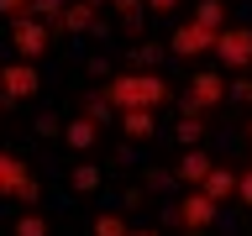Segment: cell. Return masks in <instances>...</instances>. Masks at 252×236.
Segmentation results:
<instances>
[{
  "label": "cell",
  "instance_id": "obj_20",
  "mask_svg": "<svg viewBox=\"0 0 252 236\" xmlns=\"http://www.w3.org/2000/svg\"><path fill=\"white\" fill-rule=\"evenodd\" d=\"M94 236H131L121 210H105V215H94Z\"/></svg>",
  "mask_w": 252,
  "mask_h": 236
},
{
  "label": "cell",
  "instance_id": "obj_22",
  "mask_svg": "<svg viewBox=\"0 0 252 236\" xmlns=\"http://www.w3.org/2000/svg\"><path fill=\"white\" fill-rule=\"evenodd\" d=\"M32 16V0H0V21H21Z\"/></svg>",
  "mask_w": 252,
  "mask_h": 236
},
{
  "label": "cell",
  "instance_id": "obj_7",
  "mask_svg": "<svg viewBox=\"0 0 252 236\" xmlns=\"http://www.w3.org/2000/svg\"><path fill=\"white\" fill-rule=\"evenodd\" d=\"M216 37L220 31H205L200 21H179L168 37V53L173 58H205V53H216Z\"/></svg>",
  "mask_w": 252,
  "mask_h": 236
},
{
  "label": "cell",
  "instance_id": "obj_12",
  "mask_svg": "<svg viewBox=\"0 0 252 236\" xmlns=\"http://www.w3.org/2000/svg\"><path fill=\"white\" fill-rule=\"evenodd\" d=\"M63 142H68L74 152H90L94 142H100V121H90V116H79V121H63Z\"/></svg>",
  "mask_w": 252,
  "mask_h": 236
},
{
  "label": "cell",
  "instance_id": "obj_2",
  "mask_svg": "<svg viewBox=\"0 0 252 236\" xmlns=\"http://www.w3.org/2000/svg\"><path fill=\"white\" fill-rule=\"evenodd\" d=\"M5 42H11L16 58L42 63L47 47H53V27H47V21H37V16H21V21H5Z\"/></svg>",
  "mask_w": 252,
  "mask_h": 236
},
{
  "label": "cell",
  "instance_id": "obj_29",
  "mask_svg": "<svg viewBox=\"0 0 252 236\" xmlns=\"http://www.w3.org/2000/svg\"><path fill=\"white\" fill-rule=\"evenodd\" d=\"M90 74L94 79H116V74H110V58H90Z\"/></svg>",
  "mask_w": 252,
  "mask_h": 236
},
{
  "label": "cell",
  "instance_id": "obj_13",
  "mask_svg": "<svg viewBox=\"0 0 252 236\" xmlns=\"http://www.w3.org/2000/svg\"><path fill=\"white\" fill-rule=\"evenodd\" d=\"M194 21H200L205 31H226V27H231V5H226V0H200Z\"/></svg>",
  "mask_w": 252,
  "mask_h": 236
},
{
  "label": "cell",
  "instance_id": "obj_33",
  "mask_svg": "<svg viewBox=\"0 0 252 236\" xmlns=\"http://www.w3.org/2000/svg\"><path fill=\"white\" fill-rule=\"evenodd\" d=\"M247 142H252V116H247Z\"/></svg>",
  "mask_w": 252,
  "mask_h": 236
},
{
  "label": "cell",
  "instance_id": "obj_1",
  "mask_svg": "<svg viewBox=\"0 0 252 236\" xmlns=\"http://www.w3.org/2000/svg\"><path fill=\"white\" fill-rule=\"evenodd\" d=\"M100 89H105V100L116 105V116H121V110H158V105H168V79L158 74V68H126V74L105 79Z\"/></svg>",
  "mask_w": 252,
  "mask_h": 236
},
{
  "label": "cell",
  "instance_id": "obj_25",
  "mask_svg": "<svg viewBox=\"0 0 252 236\" xmlns=\"http://www.w3.org/2000/svg\"><path fill=\"white\" fill-rule=\"evenodd\" d=\"M236 200L252 210V168H247V173H236Z\"/></svg>",
  "mask_w": 252,
  "mask_h": 236
},
{
  "label": "cell",
  "instance_id": "obj_14",
  "mask_svg": "<svg viewBox=\"0 0 252 236\" xmlns=\"http://www.w3.org/2000/svg\"><path fill=\"white\" fill-rule=\"evenodd\" d=\"M100 184H105V173L94 168V163H74V168H68V189H74V194H94Z\"/></svg>",
  "mask_w": 252,
  "mask_h": 236
},
{
  "label": "cell",
  "instance_id": "obj_32",
  "mask_svg": "<svg viewBox=\"0 0 252 236\" xmlns=\"http://www.w3.org/2000/svg\"><path fill=\"white\" fill-rule=\"evenodd\" d=\"M90 5H94V11H100V5H110V0H90Z\"/></svg>",
  "mask_w": 252,
  "mask_h": 236
},
{
  "label": "cell",
  "instance_id": "obj_15",
  "mask_svg": "<svg viewBox=\"0 0 252 236\" xmlns=\"http://www.w3.org/2000/svg\"><path fill=\"white\" fill-rule=\"evenodd\" d=\"M200 189H205V194H210L216 205H226V200L236 194V173H231V168H210V178H205Z\"/></svg>",
  "mask_w": 252,
  "mask_h": 236
},
{
  "label": "cell",
  "instance_id": "obj_3",
  "mask_svg": "<svg viewBox=\"0 0 252 236\" xmlns=\"http://www.w3.org/2000/svg\"><path fill=\"white\" fill-rule=\"evenodd\" d=\"M216 215H220V205L205 194V189H189L184 200H173V226L184 236H205L210 226H216Z\"/></svg>",
  "mask_w": 252,
  "mask_h": 236
},
{
  "label": "cell",
  "instance_id": "obj_34",
  "mask_svg": "<svg viewBox=\"0 0 252 236\" xmlns=\"http://www.w3.org/2000/svg\"><path fill=\"white\" fill-rule=\"evenodd\" d=\"M5 105H11V100H5V94H0V110H5Z\"/></svg>",
  "mask_w": 252,
  "mask_h": 236
},
{
  "label": "cell",
  "instance_id": "obj_18",
  "mask_svg": "<svg viewBox=\"0 0 252 236\" xmlns=\"http://www.w3.org/2000/svg\"><path fill=\"white\" fill-rule=\"evenodd\" d=\"M16 236H53V220L42 210H21L16 215Z\"/></svg>",
  "mask_w": 252,
  "mask_h": 236
},
{
  "label": "cell",
  "instance_id": "obj_27",
  "mask_svg": "<svg viewBox=\"0 0 252 236\" xmlns=\"http://www.w3.org/2000/svg\"><path fill=\"white\" fill-rule=\"evenodd\" d=\"M231 100H242V105H252V79H236V84H231Z\"/></svg>",
  "mask_w": 252,
  "mask_h": 236
},
{
  "label": "cell",
  "instance_id": "obj_21",
  "mask_svg": "<svg viewBox=\"0 0 252 236\" xmlns=\"http://www.w3.org/2000/svg\"><path fill=\"white\" fill-rule=\"evenodd\" d=\"M63 11H68V0H32V16H37V21H47V27H58Z\"/></svg>",
  "mask_w": 252,
  "mask_h": 236
},
{
  "label": "cell",
  "instance_id": "obj_28",
  "mask_svg": "<svg viewBox=\"0 0 252 236\" xmlns=\"http://www.w3.org/2000/svg\"><path fill=\"white\" fill-rule=\"evenodd\" d=\"M147 11H153V16H173V11H179V0H147Z\"/></svg>",
  "mask_w": 252,
  "mask_h": 236
},
{
  "label": "cell",
  "instance_id": "obj_6",
  "mask_svg": "<svg viewBox=\"0 0 252 236\" xmlns=\"http://www.w3.org/2000/svg\"><path fill=\"white\" fill-rule=\"evenodd\" d=\"M42 89V68L27 58H16V63H0V94L11 100V105H21V100H32V94Z\"/></svg>",
  "mask_w": 252,
  "mask_h": 236
},
{
  "label": "cell",
  "instance_id": "obj_23",
  "mask_svg": "<svg viewBox=\"0 0 252 236\" xmlns=\"http://www.w3.org/2000/svg\"><path fill=\"white\" fill-rule=\"evenodd\" d=\"M131 58H137V63H142V68H153V63H158V58H163V47H158V42H142V47H137V53H131Z\"/></svg>",
  "mask_w": 252,
  "mask_h": 236
},
{
  "label": "cell",
  "instance_id": "obj_31",
  "mask_svg": "<svg viewBox=\"0 0 252 236\" xmlns=\"http://www.w3.org/2000/svg\"><path fill=\"white\" fill-rule=\"evenodd\" d=\"M131 236H163V231H153V226H137V231H131Z\"/></svg>",
  "mask_w": 252,
  "mask_h": 236
},
{
  "label": "cell",
  "instance_id": "obj_30",
  "mask_svg": "<svg viewBox=\"0 0 252 236\" xmlns=\"http://www.w3.org/2000/svg\"><path fill=\"white\" fill-rule=\"evenodd\" d=\"M121 205H126V210H137V205H147V189H126V200H121Z\"/></svg>",
  "mask_w": 252,
  "mask_h": 236
},
{
  "label": "cell",
  "instance_id": "obj_26",
  "mask_svg": "<svg viewBox=\"0 0 252 236\" xmlns=\"http://www.w3.org/2000/svg\"><path fill=\"white\" fill-rule=\"evenodd\" d=\"M37 137H42V142L63 137V121H53V116H42V121H37Z\"/></svg>",
  "mask_w": 252,
  "mask_h": 236
},
{
  "label": "cell",
  "instance_id": "obj_9",
  "mask_svg": "<svg viewBox=\"0 0 252 236\" xmlns=\"http://www.w3.org/2000/svg\"><path fill=\"white\" fill-rule=\"evenodd\" d=\"M210 168H216V163H210V152H205V147H184V157H179L173 178H179V184H189V189H200L205 178H210Z\"/></svg>",
  "mask_w": 252,
  "mask_h": 236
},
{
  "label": "cell",
  "instance_id": "obj_11",
  "mask_svg": "<svg viewBox=\"0 0 252 236\" xmlns=\"http://www.w3.org/2000/svg\"><path fill=\"white\" fill-rule=\"evenodd\" d=\"M53 31H100V11H94L90 0H68V11Z\"/></svg>",
  "mask_w": 252,
  "mask_h": 236
},
{
  "label": "cell",
  "instance_id": "obj_10",
  "mask_svg": "<svg viewBox=\"0 0 252 236\" xmlns=\"http://www.w3.org/2000/svg\"><path fill=\"white\" fill-rule=\"evenodd\" d=\"M116 126L126 131V142H153L158 137V110H121Z\"/></svg>",
  "mask_w": 252,
  "mask_h": 236
},
{
  "label": "cell",
  "instance_id": "obj_5",
  "mask_svg": "<svg viewBox=\"0 0 252 236\" xmlns=\"http://www.w3.org/2000/svg\"><path fill=\"white\" fill-rule=\"evenodd\" d=\"M37 178H32V168L21 163L16 152H5L0 147V200H21V205H37Z\"/></svg>",
  "mask_w": 252,
  "mask_h": 236
},
{
  "label": "cell",
  "instance_id": "obj_4",
  "mask_svg": "<svg viewBox=\"0 0 252 236\" xmlns=\"http://www.w3.org/2000/svg\"><path fill=\"white\" fill-rule=\"evenodd\" d=\"M231 100V79L226 74H189V89H184V116H205V110H216Z\"/></svg>",
  "mask_w": 252,
  "mask_h": 236
},
{
  "label": "cell",
  "instance_id": "obj_16",
  "mask_svg": "<svg viewBox=\"0 0 252 236\" xmlns=\"http://www.w3.org/2000/svg\"><path fill=\"white\" fill-rule=\"evenodd\" d=\"M205 131H210V121H205V116H184V121L173 126L179 147H200V142H205Z\"/></svg>",
  "mask_w": 252,
  "mask_h": 236
},
{
  "label": "cell",
  "instance_id": "obj_8",
  "mask_svg": "<svg viewBox=\"0 0 252 236\" xmlns=\"http://www.w3.org/2000/svg\"><path fill=\"white\" fill-rule=\"evenodd\" d=\"M216 63L220 68H252V27H226L216 37Z\"/></svg>",
  "mask_w": 252,
  "mask_h": 236
},
{
  "label": "cell",
  "instance_id": "obj_19",
  "mask_svg": "<svg viewBox=\"0 0 252 236\" xmlns=\"http://www.w3.org/2000/svg\"><path fill=\"white\" fill-rule=\"evenodd\" d=\"M110 11L121 16V27H126V31H137V27H142V16H147V0H110Z\"/></svg>",
  "mask_w": 252,
  "mask_h": 236
},
{
  "label": "cell",
  "instance_id": "obj_17",
  "mask_svg": "<svg viewBox=\"0 0 252 236\" xmlns=\"http://www.w3.org/2000/svg\"><path fill=\"white\" fill-rule=\"evenodd\" d=\"M79 116H90V121H100V126H105L110 116H116V105L105 100V89H94V94H84V100H79Z\"/></svg>",
  "mask_w": 252,
  "mask_h": 236
},
{
  "label": "cell",
  "instance_id": "obj_24",
  "mask_svg": "<svg viewBox=\"0 0 252 236\" xmlns=\"http://www.w3.org/2000/svg\"><path fill=\"white\" fill-rule=\"evenodd\" d=\"M142 189H168V173L163 168H142Z\"/></svg>",
  "mask_w": 252,
  "mask_h": 236
},
{
  "label": "cell",
  "instance_id": "obj_35",
  "mask_svg": "<svg viewBox=\"0 0 252 236\" xmlns=\"http://www.w3.org/2000/svg\"><path fill=\"white\" fill-rule=\"evenodd\" d=\"M0 63H5V58H0Z\"/></svg>",
  "mask_w": 252,
  "mask_h": 236
}]
</instances>
